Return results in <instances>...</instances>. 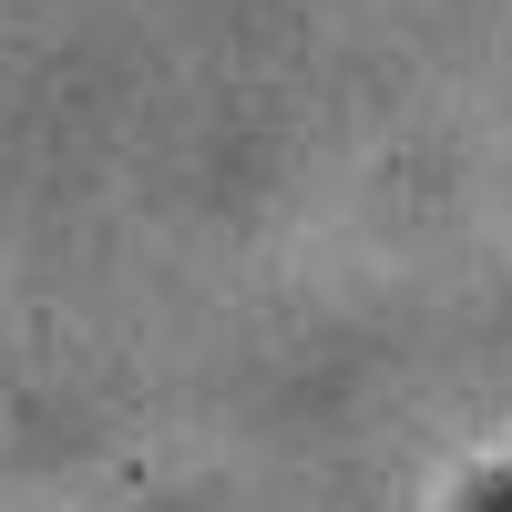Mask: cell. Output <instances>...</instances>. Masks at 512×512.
<instances>
[{
	"instance_id": "6da1fadb",
	"label": "cell",
	"mask_w": 512,
	"mask_h": 512,
	"mask_svg": "<svg viewBox=\"0 0 512 512\" xmlns=\"http://www.w3.org/2000/svg\"><path fill=\"white\" fill-rule=\"evenodd\" d=\"M441 512H512V451L502 461H472V472L441 492Z\"/></svg>"
}]
</instances>
